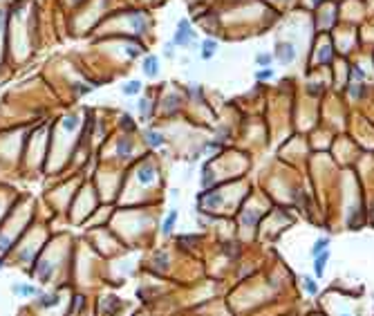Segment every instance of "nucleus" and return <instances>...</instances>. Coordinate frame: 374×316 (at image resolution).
Segmentation results:
<instances>
[{"mask_svg": "<svg viewBox=\"0 0 374 316\" xmlns=\"http://www.w3.org/2000/svg\"><path fill=\"white\" fill-rule=\"evenodd\" d=\"M195 36H197V34H195V29L190 27V20L188 18H182L180 23H177V32H175V36H173V45L186 47Z\"/></svg>", "mask_w": 374, "mask_h": 316, "instance_id": "1", "label": "nucleus"}, {"mask_svg": "<svg viewBox=\"0 0 374 316\" xmlns=\"http://www.w3.org/2000/svg\"><path fill=\"white\" fill-rule=\"evenodd\" d=\"M329 258H332L329 249H327V251H323V253H318V256L314 258V262H311V269H314V278H323V276H325Z\"/></svg>", "mask_w": 374, "mask_h": 316, "instance_id": "2", "label": "nucleus"}, {"mask_svg": "<svg viewBox=\"0 0 374 316\" xmlns=\"http://www.w3.org/2000/svg\"><path fill=\"white\" fill-rule=\"evenodd\" d=\"M141 72H144L146 79H155L159 74V59L155 54H148L144 61H141Z\"/></svg>", "mask_w": 374, "mask_h": 316, "instance_id": "3", "label": "nucleus"}, {"mask_svg": "<svg viewBox=\"0 0 374 316\" xmlns=\"http://www.w3.org/2000/svg\"><path fill=\"white\" fill-rule=\"evenodd\" d=\"M11 294H16L18 298H29V296H38L36 285H27V283H14L11 285Z\"/></svg>", "mask_w": 374, "mask_h": 316, "instance_id": "4", "label": "nucleus"}, {"mask_svg": "<svg viewBox=\"0 0 374 316\" xmlns=\"http://www.w3.org/2000/svg\"><path fill=\"white\" fill-rule=\"evenodd\" d=\"M274 56H278L280 63L287 65V63H291V61L296 59V50H293V45H289V43H287V45L282 43V45L276 47V54H274Z\"/></svg>", "mask_w": 374, "mask_h": 316, "instance_id": "5", "label": "nucleus"}, {"mask_svg": "<svg viewBox=\"0 0 374 316\" xmlns=\"http://www.w3.org/2000/svg\"><path fill=\"white\" fill-rule=\"evenodd\" d=\"M177 217H180V213H177V209H171L168 211V215L162 220V235H171L173 233V229H175V222H177Z\"/></svg>", "mask_w": 374, "mask_h": 316, "instance_id": "6", "label": "nucleus"}, {"mask_svg": "<svg viewBox=\"0 0 374 316\" xmlns=\"http://www.w3.org/2000/svg\"><path fill=\"white\" fill-rule=\"evenodd\" d=\"M329 244H332V238H329V235H320V238H316V242L311 244V249H309L311 258H316V256H318V253L327 251V249H329Z\"/></svg>", "mask_w": 374, "mask_h": 316, "instance_id": "7", "label": "nucleus"}, {"mask_svg": "<svg viewBox=\"0 0 374 316\" xmlns=\"http://www.w3.org/2000/svg\"><path fill=\"white\" fill-rule=\"evenodd\" d=\"M144 139H146V144H148L150 148H159V146L166 141L162 132H157V130H146L144 132Z\"/></svg>", "mask_w": 374, "mask_h": 316, "instance_id": "8", "label": "nucleus"}, {"mask_svg": "<svg viewBox=\"0 0 374 316\" xmlns=\"http://www.w3.org/2000/svg\"><path fill=\"white\" fill-rule=\"evenodd\" d=\"M38 307H56L61 303V298H59V294H38Z\"/></svg>", "mask_w": 374, "mask_h": 316, "instance_id": "9", "label": "nucleus"}, {"mask_svg": "<svg viewBox=\"0 0 374 316\" xmlns=\"http://www.w3.org/2000/svg\"><path fill=\"white\" fill-rule=\"evenodd\" d=\"M215 52H217V43L213 41V38H206V41L202 43V59L204 61H208V59H213V56H215Z\"/></svg>", "mask_w": 374, "mask_h": 316, "instance_id": "10", "label": "nucleus"}, {"mask_svg": "<svg viewBox=\"0 0 374 316\" xmlns=\"http://www.w3.org/2000/svg\"><path fill=\"white\" fill-rule=\"evenodd\" d=\"M302 289H305L309 296H316V294H318V283H316L314 276H305V278H302Z\"/></svg>", "mask_w": 374, "mask_h": 316, "instance_id": "11", "label": "nucleus"}, {"mask_svg": "<svg viewBox=\"0 0 374 316\" xmlns=\"http://www.w3.org/2000/svg\"><path fill=\"white\" fill-rule=\"evenodd\" d=\"M153 180H155V168H153V166H141V168H139V182H144V184H150Z\"/></svg>", "mask_w": 374, "mask_h": 316, "instance_id": "12", "label": "nucleus"}, {"mask_svg": "<svg viewBox=\"0 0 374 316\" xmlns=\"http://www.w3.org/2000/svg\"><path fill=\"white\" fill-rule=\"evenodd\" d=\"M121 90H123V95H126V97L139 95V92H141V81H128L126 86L121 88Z\"/></svg>", "mask_w": 374, "mask_h": 316, "instance_id": "13", "label": "nucleus"}, {"mask_svg": "<svg viewBox=\"0 0 374 316\" xmlns=\"http://www.w3.org/2000/svg\"><path fill=\"white\" fill-rule=\"evenodd\" d=\"M256 63L260 65V68H269V65L274 63V54H271V52H260V54L256 56Z\"/></svg>", "mask_w": 374, "mask_h": 316, "instance_id": "14", "label": "nucleus"}, {"mask_svg": "<svg viewBox=\"0 0 374 316\" xmlns=\"http://www.w3.org/2000/svg\"><path fill=\"white\" fill-rule=\"evenodd\" d=\"M137 108H139L141 117H144V121H146V119L150 117V104H148V101H146V99H141L139 104H137Z\"/></svg>", "mask_w": 374, "mask_h": 316, "instance_id": "15", "label": "nucleus"}, {"mask_svg": "<svg viewBox=\"0 0 374 316\" xmlns=\"http://www.w3.org/2000/svg\"><path fill=\"white\" fill-rule=\"evenodd\" d=\"M271 77H274V70H271V68H262L260 72H256L258 81H267V79H271Z\"/></svg>", "mask_w": 374, "mask_h": 316, "instance_id": "16", "label": "nucleus"}, {"mask_svg": "<svg viewBox=\"0 0 374 316\" xmlns=\"http://www.w3.org/2000/svg\"><path fill=\"white\" fill-rule=\"evenodd\" d=\"M121 126L123 128H126V130H135V123H132V117H128V114H123V117H121Z\"/></svg>", "mask_w": 374, "mask_h": 316, "instance_id": "17", "label": "nucleus"}, {"mask_svg": "<svg viewBox=\"0 0 374 316\" xmlns=\"http://www.w3.org/2000/svg\"><path fill=\"white\" fill-rule=\"evenodd\" d=\"M173 47H175V45H173V43H168V45H166V50H164V54H166L168 59H171V56H173Z\"/></svg>", "mask_w": 374, "mask_h": 316, "instance_id": "18", "label": "nucleus"}, {"mask_svg": "<svg viewBox=\"0 0 374 316\" xmlns=\"http://www.w3.org/2000/svg\"><path fill=\"white\" fill-rule=\"evenodd\" d=\"M338 316H356V314H352V312H341Z\"/></svg>", "mask_w": 374, "mask_h": 316, "instance_id": "19", "label": "nucleus"}, {"mask_svg": "<svg viewBox=\"0 0 374 316\" xmlns=\"http://www.w3.org/2000/svg\"><path fill=\"white\" fill-rule=\"evenodd\" d=\"M2 267H5V262H2V260H0V269H2Z\"/></svg>", "mask_w": 374, "mask_h": 316, "instance_id": "20", "label": "nucleus"}]
</instances>
